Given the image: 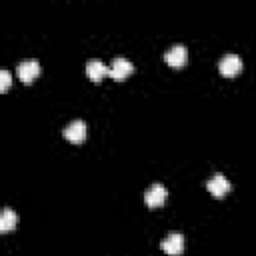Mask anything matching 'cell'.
<instances>
[{
	"label": "cell",
	"instance_id": "11",
	"mask_svg": "<svg viewBox=\"0 0 256 256\" xmlns=\"http://www.w3.org/2000/svg\"><path fill=\"white\" fill-rule=\"evenodd\" d=\"M10 82H12V74L8 70H0V90H8Z\"/></svg>",
	"mask_w": 256,
	"mask_h": 256
},
{
	"label": "cell",
	"instance_id": "3",
	"mask_svg": "<svg viewBox=\"0 0 256 256\" xmlns=\"http://www.w3.org/2000/svg\"><path fill=\"white\" fill-rule=\"evenodd\" d=\"M164 60H166L170 66H174V68L184 66L186 60H188V50H186V46H184V44H174V46H170V48L166 50V54H164Z\"/></svg>",
	"mask_w": 256,
	"mask_h": 256
},
{
	"label": "cell",
	"instance_id": "9",
	"mask_svg": "<svg viewBox=\"0 0 256 256\" xmlns=\"http://www.w3.org/2000/svg\"><path fill=\"white\" fill-rule=\"evenodd\" d=\"M86 74L90 80H102L104 76H110V68L102 60H88L86 62Z\"/></svg>",
	"mask_w": 256,
	"mask_h": 256
},
{
	"label": "cell",
	"instance_id": "2",
	"mask_svg": "<svg viewBox=\"0 0 256 256\" xmlns=\"http://www.w3.org/2000/svg\"><path fill=\"white\" fill-rule=\"evenodd\" d=\"M240 68H242V60H240L238 54H232V52L230 54H224L220 58V62H218V70L224 76H236L240 72Z\"/></svg>",
	"mask_w": 256,
	"mask_h": 256
},
{
	"label": "cell",
	"instance_id": "10",
	"mask_svg": "<svg viewBox=\"0 0 256 256\" xmlns=\"http://www.w3.org/2000/svg\"><path fill=\"white\" fill-rule=\"evenodd\" d=\"M16 224H18V214H16L12 208H4L2 214H0V230H2V232H8V230H12Z\"/></svg>",
	"mask_w": 256,
	"mask_h": 256
},
{
	"label": "cell",
	"instance_id": "4",
	"mask_svg": "<svg viewBox=\"0 0 256 256\" xmlns=\"http://www.w3.org/2000/svg\"><path fill=\"white\" fill-rule=\"evenodd\" d=\"M166 196H168V190H166V186L156 182V184H152V186L146 190V194H144V200H146V204H148L150 208H158V206H162V204H164Z\"/></svg>",
	"mask_w": 256,
	"mask_h": 256
},
{
	"label": "cell",
	"instance_id": "8",
	"mask_svg": "<svg viewBox=\"0 0 256 256\" xmlns=\"http://www.w3.org/2000/svg\"><path fill=\"white\" fill-rule=\"evenodd\" d=\"M64 136L70 142H82L86 138V122L84 120H72L66 128H64Z\"/></svg>",
	"mask_w": 256,
	"mask_h": 256
},
{
	"label": "cell",
	"instance_id": "1",
	"mask_svg": "<svg viewBox=\"0 0 256 256\" xmlns=\"http://www.w3.org/2000/svg\"><path fill=\"white\" fill-rule=\"evenodd\" d=\"M206 188H208V192L212 194V196H216V198H222V196H226L228 192H230V188H232V184H230V180L224 176V174H220V172H216L208 182H206Z\"/></svg>",
	"mask_w": 256,
	"mask_h": 256
},
{
	"label": "cell",
	"instance_id": "5",
	"mask_svg": "<svg viewBox=\"0 0 256 256\" xmlns=\"http://www.w3.org/2000/svg\"><path fill=\"white\" fill-rule=\"evenodd\" d=\"M16 72H18V78H20L22 82H32V80L40 74V64H38V60L28 58V60H22V62L18 64Z\"/></svg>",
	"mask_w": 256,
	"mask_h": 256
},
{
	"label": "cell",
	"instance_id": "7",
	"mask_svg": "<svg viewBox=\"0 0 256 256\" xmlns=\"http://www.w3.org/2000/svg\"><path fill=\"white\" fill-rule=\"evenodd\" d=\"M132 70H134V64H132L128 58L116 56V58L112 60V66H110V76H112L114 80H122V78H126L128 74H132Z\"/></svg>",
	"mask_w": 256,
	"mask_h": 256
},
{
	"label": "cell",
	"instance_id": "6",
	"mask_svg": "<svg viewBox=\"0 0 256 256\" xmlns=\"http://www.w3.org/2000/svg\"><path fill=\"white\" fill-rule=\"evenodd\" d=\"M162 250L166 252V254H170V256H178V254H182V250H184V236L180 234V232H170L164 240H162Z\"/></svg>",
	"mask_w": 256,
	"mask_h": 256
}]
</instances>
